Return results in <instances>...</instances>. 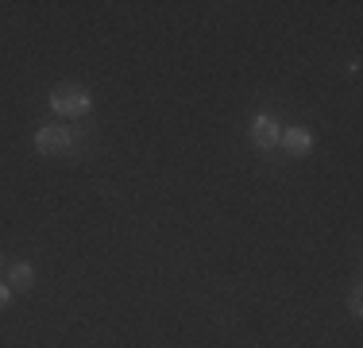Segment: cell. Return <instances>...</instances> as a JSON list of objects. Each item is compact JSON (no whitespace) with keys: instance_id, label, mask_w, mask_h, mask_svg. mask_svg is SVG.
Returning <instances> with one entry per match:
<instances>
[{"instance_id":"1","label":"cell","mask_w":363,"mask_h":348,"mask_svg":"<svg viewBox=\"0 0 363 348\" xmlns=\"http://www.w3.org/2000/svg\"><path fill=\"white\" fill-rule=\"evenodd\" d=\"M50 109L58 112V116H89V109H93V97H89V89L85 85H74V82H62V85H55L50 89Z\"/></svg>"},{"instance_id":"2","label":"cell","mask_w":363,"mask_h":348,"mask_svg":"<svg viewBox=\"0 0 363 348\" xmlns=\"http://www.w3.org/2000/svg\"><path fill=\"white\" fill-rule=\"evenodd\" d=\"M35 151L39 155H70L74 151V132L70 128H58V124L39 128L35 132Z\"/></svg>"},{"instance_id":"3","label":"cell","mask_w":363,"mask_h":348,"mask_svg":"<svg viewBox=\"0 0 363 348\" xmlns=\"http://www.w3.org/2000/svg\"><path fill=\"white\" fill-rule=\"evenodd\" d=\"M279 136H282V128L274 124L271 116H255L252 120V139L259 147H279Z\"/></svg>"},{"instance_id":"4","label":"cell","mask_w":363,"mask_h":348,"mask_svg":"<svg viewBox=\"0 0 363 348\" xmlns=\"http://www.w3.org/2000/svg\"><path fill=\"white\" fill-rule=\"evenodd\" d=\"M279 143L286 147V155H306L309 147H313V136H309L306 128H286V132L279 136Z\"/></svg>"},{"instance_id":"5","label":"cell","mask_w":363,"mask_h":348,"mask_svg":"<svg viewBox=\"0 0 363 348\" xmlns=\"http://www.w3.org/2000/svg\"><path fill=\"white\" fill-rule=\"evenodd\" d=\"M8 286H12V290H31V286H35V271H31L28 263H12V271H8Z\"/></svg>"},{"instance_id":"6","label":"cell","mask_w":363,"mask_h":348,"mask_svg":"<svg viewBox=\"0 0 363 348\" xmlns=\"http://www.w3.org/2000/svg\"><path fill=\"white\" fill-rule=\"evenodd\" d=\"M8 302H12V286H8V283H0V310H4Z\"/></svg>"}]
</instances>
